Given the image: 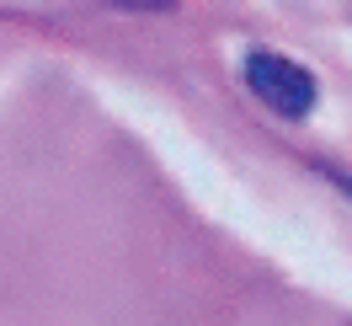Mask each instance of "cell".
<instances>
[{
	"instance_id": "obj_1",
	"label": "cell",
	"mask_w": 352,
	"mask_h": 326,
	"mask_svg": "<svg viewBox=\"0 0 352 326\" xmlns=\"http://www.w3.org/2000/svg\"><path fill=\"white\" fill-rule=\"evenodd\" d=\"M245 86L283 118H305L315 108V75L299 70L294 59H283V54H251L245 59Z\"/></svg>"
},
{
	"instance_id": "obj_2",
	"label": "cell",
	"mask_w": 352,
	"mask_h": 326,
	"mask_svg": "<svg viewBox=\"0 0 352 326\" xmlns=\"http://www.w3.org/2000/svg\"><path fill=\"white\" fill-rule=\"evenodd\" d=\"M107 6H118V11H176L182 0H107Z\"/></svg>"
}]
</instances>
